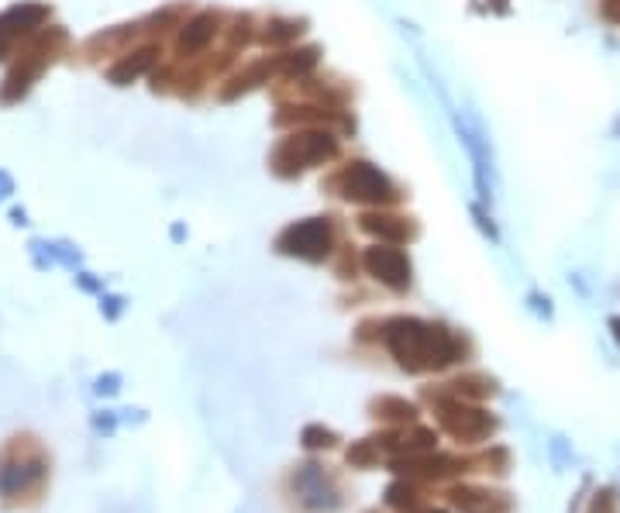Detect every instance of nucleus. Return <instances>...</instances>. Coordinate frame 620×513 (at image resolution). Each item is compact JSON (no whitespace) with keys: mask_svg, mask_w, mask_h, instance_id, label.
Returning <instances> with one entry per match:
<instances>
[{"mask_svg":"<svg viewBox=\"0 0 620 513\" xmlns=\"http://www.w3.org/2000/svg\"><path fill=\"white\" fill-rule=\"evenodd\" d=\"M49 479V458L35 438H11L0 452V500L4 507H25L38 500Z\"/></svg>","mask_w":620,"mask_h":513,"instance_id":"nucleus-1","label":"nucleus"},{"mask_svg":"<svg viewBox=\"0 0 620 513\" xmlns=\"http://www.w3.org/2000/svg\"><path fill=\"white\" fill-rule=\"evenodd\" d=\"M390 345L397 352L400 365H407V369H438V365L455 359V341L445 331L421 328L414 321L397 324L390 334Z\"/></svg>","mask_w":620,"mask_h":513,"instance_id":"nucleus-2","label":"nucleus"},{"mask_svg":"<svg viewBox=\"0 0 620 513\" xmlns=\"http://www.w3.org/2000/svg\"><path fill=\"white\" fill-rule=\"evenodd\" d=\"M441 421H445V427L455 438H465V441H479L483 434H490V427H493V421L483 410H469V407H459V403L441 410Z\"/></svg>","mask_w":620,"mask_h":513,"instance_id":"nucleus-3","label":"nucleus"},{"mask_svg":"<svg viewBox=\"0 0 620 513\" xmlns=\"http://www.w3.org/2000/svg\"><path fill=\"white\" fill-rule=\"evenodd\" d=\"M283 248H286V252H300V255H310V259H317V255L328 252V231H324L321 224H304V228H293L290 235L283 238Z\"/></svg>","mask_w":620,"mask_h":513,"instance_id":"nucleus-4","label":"nucleus"},{"mask_svg":"<svg viewBox=\"0 0 620 513\" xmlns=\"http://www.w3.org/2000/svg\"><path fill=\"white\" fill-rule=\"evenodd\" d=\"M452 503L462 513H507L510 510L503 493H486V489H455Z\"/></svg>","mask_w":620,"mask_h":513,"instance_id":"nucleus-5","label":"nucleus"},{"mask_svg":"<svg viewBox=\"0 0 620 513\" xmlns=\"http://www.w3.org/2000/svg\"><path fill=\"white\" fill-rule=\"evenodd\" d=\"M297 489L300 493L307 496V503L310 507H317V510H331L335 507V493H331V486H328V479H324V472L317 469V465H307L304 472H300V479H297Z\"/></svg>","mask_w":620,"mask_h":513,"instance_id":"nucleus-6","label":"nucleus"},{"mask_svg":"<svg viewBox=\"0 0 620 513\" xmlns=\"http://www.w3.org/2000/svg\"><path fill=\"white\" fill-rule=\"evenodd\" d=\"M369 269L376 272L383 283H390V286L407 283V262H403V255H397V252H386V248H379V252H369Z\"/></svg>","mask_w":620,"mask_h":513,"instance_id":"nucleus-7","label":"nucleus"},{"mask_svg":"<svg viewBox=\"0 0 620 513\" xmlns=\"http://www.w3.org/2000/svg\"><path fill=\"white\" fill-rule=\"evenodd\" d=\"M335 431H324V427H307L304 431V445L307 448H331L335 445Z\"/></svg>","mask_w":620,"mask_h":513,"instance_id":"nucleus-8","label":"nucleus"},{"mask_svg":"<svg viewBox=\"0 0 620 513\" xmlns=\"http://www.w3.org/2000/svg\"><path fill=\"white\" fill-rule=\"evenodd\" d=\"M614 328H617V338H620V321H614Z\"/></svg>","mask_w":620,"mask_h":513,"instance_id":"nucleus-9","label":"nucleus"},{"mask_svg":"<svg viewBox=\"0 0 620 513\" xmlns=\"http://www.w3.org/2000/svg\"><path fill=\"white\" fill-rule=\"evenodd\" d=\"M428 513H445V510H428Z\"/></svg>","mask_w":620,"mask_h":513,"instance_id":"nucleus-10","label":"nucleus"}]
</instances>
